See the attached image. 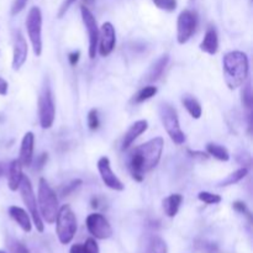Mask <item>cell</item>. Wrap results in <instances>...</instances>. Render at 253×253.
Wrapping results in <instances>:
<instances>
[{"label": "cell", "instance_id": "1", "mask_svg": "<svg viewBox=\"0 0 253 253\" xmlns=\"http://www.w3.org/2000/svg\"><path fill=\"white\" fill-rule=\"evenodd\" d=\"M165 141L162 137H155L132 151L128 160L131 175L137 182H142L146 173L158 165L163 152Z\"/></svg>", "mask_w": 253, "mask_h": 253}, {"label": "cell", "instance_id": "2", "mask_svg": "<svg viewBox=\"0 0 253 253\" xmlns=\"http://www.w3.org/2000/svg\"><path fill=\"white\" fill-rule=\"evenodd\" d=\"M222 67L225 83L231 90L241 86L249 77L250 62L245 52L232 51L226 53L222 61Z\"/></svg>", "mask_w": 253, "mask_h": 253}, {"label": "cell", "instance_id": "3", "mask_svg": "<svg viewBox=\"0 0 253 253\" xmlns=\"http://www.w3.org/2000/svg\"><path fill=\"white\" fill-rule=\"evenodd\" d=\"M37 205H39V211L42 219L47 224H53L56 221L57 212H58V198L56 193L53 192L48 185L44 178H41L39 182V190H37Z\"/></svg>", "mask_w": 253, "mask_h": 253}, {"label": "cell", "instance_id": "4", "mask_svg": "<svg viewBox=\"0 0 253 253\" xmlns=\"http://www.w3.org/2000/svg\"><path fill=\"white\" fill-rule=\"evenodd\" d=\"M56 231L59 242L68 245L77 232V219L69 205L59 208L56 217Z\"/></svg>", "mask_w": 253, "mask_h": 253}, {"label": "cell", "instance_id": "5", "mask_svg": "<svg viewBox=\"0 0 253 253\" xmlns=\"http://www.w3.org/2000/svg\"><path fill=\"white\" fill-rule=\"evenodd\" d=\"M160 118L163 124L166 132L170 137V140L175 143V145H182L185 141L184 132L180 128L179 119H178L177 110L169 104H162L160 106Z\"/></svg>", "mask_w": 253, "mask_h": 253}, {"label": "cell", "instance_id": "6", "mask_svg": "<svg viewBox=\"0 0 253 253\" xmlns=\"http://www.w3.org/2000/svg\"><path fill=\"white\" fill-rule=\"evenodd\" d=\"M26 30L31 41L34 53L37 57L42 53V12L40 7L34 6L30 9L26 19Z\"/></svg>", "mask_w": 253, "mask_h": 253}, {"label": "cell", "instance_id": "7", "mask_svg": "<svg viewBox=\"0 0 253 253\" xmlns=\"http://www.w3.org/2000/svg\"><path fill=\"white\" fill-rule=\"evenodd\" d=\"M20 193H21V198L24 204L26 205L27 210H29L30 215L32 216V220H34V224L36 226V230L39 232H43V221H42V217L40 215L39 211V205H37L36 197H35L34 188H32L31 182H30L29 178L26 175H24L21 179V183H20Z\"/></svg>", "mask_w": 253, "mask_h": 253}, {"label": "cell", "instance_id": "8", "mask_svg": "<svg viewBox=\"0 0 253 253\" xmlns=\"http://www.w3.org/2000/svg\"><path fill=\"white\" fill-rule=\"evenodd\" d=\"M39 118L42 128H51L56 118V106L48 85H46L39 98Z\"/></svg>", "mask_w": 253, "mask_h": 253}, {"label": "cell", "instance_id": "9", "mask_svg": "<svg viewBox=\"0 0 253 253\" xmlns=\"http://www.w3.org/2000/svg\"><path fill=\"white\" fill-rule=\"evenodd\" d=\"M198 16L192 10H183L177 20V41L178 43H187L195 32Z\"/></svg>", "mask_w": 253, "mask_h": 253}, {"label": "cell", "instance_id": "10", "mask_svg": "<svg viewBox=\"0 0 253 253\" xmlns=\"http://www.w3.org/2000/svg\"><path fill=\"white\" fill-rule=\"evenodd\" d=\"M82 19H83V24L85 26L86 32H88L89 37V58L94 59L96 54V48H98V41H99V27L98 22H96L95 17H94L93 12L88 9L86 6H81Z\"/></svg>", "mask_w": 253, "mask_h": 253}, {"label": "cell", "instance_id": "11", "mask_svg": "<svg viewBox=\"0 0 253 253\" xmlns=\"http://www.w3.org/2000/svg\"><path fill=\"white\" fill-rule=\"evenodd\" d=\"M86 229L89 234L99 240H106L113 235V229L104 215L94 212L86 217Z\"/></svg>", "mask_w": 253, "mask_h": 253}, {"label": "cell", "instance_id": "12", "mask_svg": "<svg viewBox=\"0 0 253 253\" xmlns=\"http://www.w3.org/2000/svg\"><path fill=\"white\" fill-rule=\"evenodd\" d=\"M99 40H100V46H99V53L101 57H108L115 48L116 43V34L115 27L111 22H104L99 30Z\"/></svg>", "mask_w": 253, "mask_h": 253}, {"label": "cell", "instance_id": "13", "mask_svg": "<svg viewBox=\"0 0 253 253\" xmlns=\"http://www.w3.org/2000/svg\"><path fill=\"white\" fill-rule=\"evenodd\" d=\"M98 170L100 173L101 180H103L104 184L108 188L113 190H118V192H121L124 190V184L118 177H116L115 173L113 172L110 166V161H109L108 157H101L100 160L98 161Z\"/></svg>", "mask_w": 253, "mask_h": 253}, {"label": "cell", "instance_id": "14", "mask_svg": "<svg viewBox=\"0 0 253 253\" xmlns=\"http://www.w3.org/2000/svg\"><path fill=\"white\" fill-rule=\"evenodd\" d=\"M27 51H29V47H27L26 40L22 36L21 32H17L14 43V51H12V68L15 71H19L24 66L27 58Z\"/></svg>", "mask_w": 253, "mask_h": 253}, {"label": "cell", "instance_id": "15", "mask_svg": "<svg viewBox=\"0 0 253 253\" xmlns=\"http://www.w3.org/2000/svg\"><path fill=\"white\" fill-rule=\"evenodd\" d=\"M34 146H35V136L31 131L26 132L22 137L21 147H20L19 161L22 167H30L34 160Z\"/></svg>", "mask_w": 253, "mask_h": 253}, {"label": "cell", "instance_id": "16", "mask_svg": "<svg viewBox=\"0 0 253 253\" xmlns=\"http://www.w3.org/2000/svg\"><path fill=\"white\" fill-rule=\"evenodd\" d=\"M147 128H148V123L146 120H138L136 121L135 124H132V125L130 126V128L127 130V132L125 133V136H124L121 148H123L124 151L127 150V148L135 142L136 138H137L138 136L142 135Z\"/></svg>", "mask_w": 253, "mask_h": 253}, {"label": "cell", "instance_id": "17", "mask_svg": "<svg viewBox=\"0 0 253 253\" xmlns=\"http://www.w3.org/2000/svg\"><path fill=\"white\" fill-rule=\"evenodd\" d=\"M200 49L211 56L216 54L219 51V37H217L216 30L212 26H210L205 32L204 39L200 43Z\"/></svg>", "mask_w": 253, "mask_h": 253}, {"label": "cell", "instance_id": "18", "mask_svg": "<svg viewBox=\"0 0 253 253\" xmlns=\"http://www.w3.org/2000/svg\"><path fill=\"white\" fill-rule=\"evenodd\" d=\"M140 253H168L167 244L157 235L146 237Z\"/></svg>", "mask_w": 253, "mask_h": 253}, {"label": "cell", "instance_id": "19", "mask_svg": "<svg viewBox=\"0 0 253 253\" xmlns=\"http://www.w3.org/2000/svg\"><path fill=\"white\" fill-rule=\"evenodd\" d=\"M9 215L25 232H30L32 230L31 220H30L29 214L25 211L22 208L20 207H10L9 208Z\"/></svg>", "mask_w": 253, "mask_h": 253}, {"label": "cell", "instance_id": "20", "mask_svg": "<svg viewBox=\"0 0 253 253\" xmlns=\"http://www.w3.org/2000/svg\"><path fill=\"white\" fill-rule=\"evenodd\" d=\"M22 177V166L19 160H14L9 166V175H7V184H9V189L15 192L19 189L20 183H21Z\"/></svg>", "mask_w": 253, "mask_h": 253}, {"label": "cell", "instance_id": "21", "mask_svg": "<svg viewBox=\"0 0 253 253\" xmlns=\"http://www.w3.org/2000/svg\"><path fill=\"white\" fill-rule=\"evenodd\" d=\"M168 62H169V56L168 54H163L161 56L155 63L152 64V67L150 68L148 73L146 74V81L147 82H156L162 77L163 72H165L166 67H167Z\"/></svg>", "mask_w": 253, "mask_h": 253}, {"label": "cell", "instance_id": "22", "mask_svg": "<svg viewBox=\"0 0 253 253\" xmlns=\"http://www.w3.org/2000/svg\"><path fill=\"white\" fill-rule=\"evenodd\" d=\"M183 197L180 194H172L166 198L162 202L163 210L168 217H174L179 211V208L182 205Z\"/></svg>", "mask_w": 253, "mask_h": 253}, {"label": "cell", "instance_id": "23", "mask_svg": "<svg viewBox=\"0 0 253 253\" xmlns=\"http://www.w3.org/2000/svg\"><path fill=\"white\" fill-rule=\"evenodd\" d=\"M182 103L193 119H200L203 110L202 105H200V103L197 99L193 98V96H184L182 99Z\"/></svg>", "mask_w": 253, "mask_h": 253}, {"label": "cell", "instance_id": "24", "mask_svg": "<svg viewBox=\"0 0 253 253\" xmlns=\"http://www.w3.org/2000/svg\"><path fill=\"white\" fill-rule=\"evenodd\" d=\"M69 253H99V246L95 240L88 239L85 244L73 245Z\"/></svg>", "mask_w": 253, "mask_h": 253}, {"label": "cell", "instance_id": "25", "mask_svg": "<svg viewBox=\"0 0 253 253\" xmlns=\"http://www.w3.org/2000/svg\"><path fill=\"white\" fill-rule=\"evenodd\" d=\"M207 151L210 156H212V157H215L219 161H224V162H226V161L230 160L229 151H227L225 147H222V146L217 145V143H208Z\"/></svg>", "mask_w": 253, "mask_h": 253}, {"label": "cell", "instance_id": "26", "mask_svg": "<svg viewBox=\"0 0 253 253\" xmlns=\"http://www.w3.org/2000/svg\"><path fill=\"white\" fill-rule=\"evenodd\" d=\"M247 173H249V169H247L246 167L240 168V169L235 170L234 173H231L230 175H227V177L225 178L222 182H220L217 185H219V187H227V185L236 184V183H239L240 180H242L245 177H246Z\"/></svg>", "mask_w": 253, "mask_h": 253}, {"label": "cell", "instance_id": "27", "mask_svg": "<svg viewBox=\"0 0 253 253\" xmlns=\"http://www.w3.org/2000/svg\"><path fill=\"white\" fill-rule=\"evenodd\" d=\"M158 89L157 86H153V85H147V86H143L141 90L137 91V94H136L135 96H133L132 101L135 104H140V103H143V101L148 100V99H151L152 96H155L156 94H157Z\"/></svg>", "mask_w": 253, "mask_h": 253}, {"label": "cell", "instance_id": "28", "mask_svg": "<svg viewBox=\"0 0 253 253\" xmlns=\"http://www.w3.org/2000/svg\"><path fill=\"white\" fill-rule=\"evenodd\" d=\"M198 199L208 205L219 204V203L221 202V197H220V195L212 194V193L209 192H200L199 194H198Z\"/></svg>", "mask_w": 253, "mask_h": 253}, {"label": "cell", "instance_id": "29", "mask_svg": "<svg viewBox=\"0 0 253 253\" xmlns=\"http://www.w3.org/2000/svg\"><path fill=\"white\" fill-rule=\"evenodd\" d=\"M242 104L246 106L247 109H251L252 108V104H253V93H252V86L251 83H247L245 85L244 90H242Z\"/></svg>", "mask_w": 253, "mask_h": 253}, {"label": "cell", "instance_id": "30", "mask_svg": "<svg viewBox=\"0 0 253 253\" xmlns=\"http://www.w3.org/2000/svg\"><path fill=\"white\" fill-rule=\"evenodd\" d=\"M153 4L165 11H174L177 9V0H152Z\"/></svg>", "mask_w": 253, "mask_h": 253}, {"label": "cell", "instance_id": "31", "mask_svg": "<svg viewBox=\"0 0 253 253\" xmlns=\"http://www.w3.org/2000/svg\"><path fill=\"white\" fill-rule=\"evenodd\" d=\"M7 247H9L10 253H29V250L17 240L10 239L7 241Z\"/></svg>", "mask_w": 253, "mask_h": 253}, {"label": "cell", "instance_id": "32", "mask_svg": "<svg viewBox=\"0 0 253 253\" xmlns=\"http://www.w3.org/2000/svg\"><path fill=\"white\" fill-rule=\"evenodd\" d=\"M100 125V121H99L98 116V110L96 109H91L88 113V126L90 130H96Z\"/></svg>", "mask_w": 253, "mask_h": 253}, {"label": "cell", "instance_id": "33", "mask_svg": "<svg viewBox=\"0 0 253 253\" xmlns=\"http://www.w3.org/2000/svg\"><path fill=\"white\" fill-rule=\"evenodd\" d=\"M81 185H82V180L81 179L72 180L69 184H67L66 187L62 189V195H63V197H68V195L73 194V193L76 192L77 189H79V188H81Z\"/></svg>", "mask_w": 253, "mask_h": 253}, {"label": "cell", "instance_id": "34", "mask_svg": "<svg viewBox=\"0 0 253 253\" xmlns=\"http://www.w3.org/2000/svg\"><path fill=\"white\" fill-rule=\"evenodd\" d=\"M232 207H234V209L236 210L237 212H240V214L246 215V216L249 217L250 220H251V212H250L249 208H247V205L245 204V203H242V202H235L234 204H232Z\"/></svg>", "mask_w": 253, "mask_h": 253}, {"label": "cell", "instance_id": "35", "mask_svg": "<svg viewBox=\"0 0 253 253\" xmlns=\"http://www.w3.org/2000/svg\"><path fill=\"white\" fill-rule=\"evenodd\" d=\"M77 0H63V2L61 4V6H59V10H58V14H57V16H58V19H61V17H63V15L66 14L67 11H68L69 7L73 5V2H76Z\"/></svg>", "mask_w": 253, "mask_h": 253}, {"label": "cell", "instance_id": "36", "mask_svg": "<svg viewBox=\"0 0 253 253\" xmlns=\"http://www.w3.org/2000/svg\"><path fill=\"white\" fill-rule=\"evenodd\" d=\"M26 2L27 0H15L11 6V15H17L19 12H21L26 6Z\"/></svg>", "mask_w": 253, "mask_h": 253}, {"label": "cell", "instance_id": "37", "mask_svg": "<svg viewBox=\"0 0 253 253\" xmlns=\"http://www.w3.org/2000/svg\"><path fill=\"white\" fill-rule=\"evenodd\" d=\"M47 158H48V155H47V153H42V155H40L39 157H37V160H36L37 169H41L43 166H46Z\"/></svg>", "mask_w": 253, "mask_h": 253}, {"label": "cell", "instance_id": "38", "mask_svg": "<svg viewBox=\"0 0 253 253\" xmlns=\"http://www.w3.org/2000/svg\"><path fill=\"white\" fill-rule=\"evenodd\" d=\"M79 57H81V52H79V51L72 52V53H69V56H68L69 63H71L72 66H76V64L78 63V61H79Z\"/></svg>", "mask_w": 253, "mask_h": 253}, {"label": "cell", "instance_id": "39", "mask_svg": "<svg viewBox=\"0 0 253 253\" xmlns=\"http://www.w3.org/2000/svg\"><path fill=\"white\" fill-rule=\"evenodd\" d=\"M7 89H9V84L4 78L0 77V95L5 96L7 94Z\"/></svg>", "mask_w": 253, "mask_h": 253}, {"label": "cell", "instance_id": "40", "mask_svg": "<svg viewBox=\"0 0 253 253\" xmlns=\"http://www.w3.org/2000/svg\"><path fill=\"white\" fill-rule=\"evenodd\" d=\"M5 121V115L2 113H0V124H2Z\"/></svg>", "mask_w": 253, "mask_h": 253}, {"label": "cell", "instance_id": "41", "mask_svg": "<svg viewBox=\"0 0 253 253\" xmlns=\"http://www.w3.org/2000/svg\"><path fill=\"white\" fill-rule=\"evenodd\" d=\"M2 173H4V169H2V166L0 165V177H1V175H2Z\"/></svg>", "mask_w": 253, "mask_h": 253}, {"label": "cell", "instance_id": "42", "mask_svg": "<svg viewBox=\"0 0 253 253\" xmlns=\"http://www.w3.org/2000/svg\"><path fill=\"white\" fill-rule=\"evenodd\" d=\"M0 253H6V252H4V251H1V250H0Z\"/></svg>", "mask_w": 253, "mask_h": 253}]
</instances>
